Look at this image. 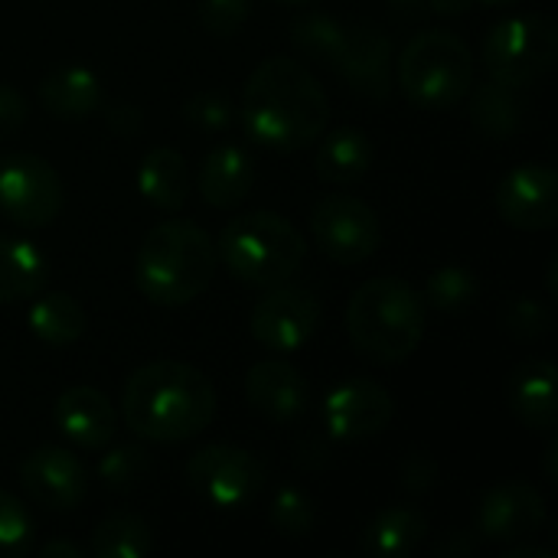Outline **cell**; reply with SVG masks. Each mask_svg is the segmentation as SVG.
I'll list each match as a JSON object with an SVG mask.
<instances>
[{
  "mask_svg": "<svg viewBox=\"0 0 558 558\" xmlns=\"http://www.w3.org/2000/svg\"><path fill=\"white\" fill-rule=\"evenodd\" d=\"M376 147L360 128H337L317 147V173L327 183H356L369 173Z\"/></svg>",
  "mask_w": 558,
  "mask_h": 558,
  "instance_id": "obj_24",
  "label": "cell"
},
{
  "mask_svg": "<svg viewBox=\"0 0 558 558\" xmlns=\"http://www.w3.org/2000/svg\"><path fill=\"white\" fill-rule=\"evenodd\" d=\"M252 183H255V163L252 154L239 144H219L216 150H209V157L196 173L199 196L216 209L239 206L248 196Z\"/></svg>",
  "mask_w": 558,
  "mask_h": 558,
  "instance_id": "obj_20",
  "label": "cell"
},
{
  "mask_svg": "<svg viewBox=\"0 0 558 558\" xmlns=\"http://www.w3.org/2000/svg\"><path fill=\"white\" fill-rule=\"evenodd\" d=\"M428 539V517L418 507H389L360 533V549L369 558H409Z\"/></svg>",
  "mask_w": 558,
  "mask_h": 558,
  "instance_id": "obj_21",
  "label": "cell"
},
{
  "mask_svg": "<svg viewBox=\"0 0 558 558\" xmlns=\"http://www.w3.org/2000/svg\"><path fill=\"white\" fill-rule=\"evenodd\" d=\"M108 121H111V128H118L121 134H134V131L144 124L141 111H137V108H131V105H114Z\"/></svg>",
  "mask_w": 558,
  "mask_h": 558,
  "instance_id": "obj_39",
  "label": "cell"
},
{
  "mask_svg": "<svg viewBox=\"0 0 558 558\" xmlns=\"http://www.w3.org/2000/svg\"><path fill=\"white\" fill-rule=\"evenodd\" d=\"M546 523V500L543 494L526 481H504L490 487L474 513V533L477 539L513 546L533 539Z\"/></svg>",
  "mask_w": 558,
  "mask_h": 558,
  "instance_id": "obj_14",
  "label": "cell"
},
{
  "mask_svg": "<svg viewBox=\"0 0 558 558\" xmlns=\"http://www.w3.org/2000/svg\"><path fill=\"white\" fill-rule=\"evenodd\" d=\"M481 294V278L468 265H441L428 275L422 301L425 307H435L441 314H458L471 307Z\"/></svg>",
  "mask_w": 558,
  "mask_h": 558,
  "instance_id": "obj_29",
  "label": "cell"
},
{
  "mask_svg": "<svg viewBox=\"0 0 558 558\" xmlns=\"http://www.w3.org/2000/svg\"><path fill=\"white\" fill-rule=\"evenodd\" d=\"M33 553L43 558H82V549H78V546H72V543H59V539L43 543V546H33Z\"/></svg>",
  "mask_w": 558,
  "mask_h": 558,
  "instance_id": "obj_40",
  "label": "cell"
},
{
  "mask_svg": "<svg viewBox=\"0 0 558 558\" xmlns=\"http://www.w3.org/2000/svg\"><path fill=\"white\" fill-rule=\"evenodd\" d=\"M186 481L196 490V497L209 507L239 510L262 494L268 474L252 451L235 445H209L196 451L193 461L186 464Z\"/></svg>",
  "mask_w": 558,
  "mask_h": 558,
  "instance_id": "obj_10",
  "label": "cell"
},
{
  "mask_svg": "<svg viewBox=\"0 0 558 558\" xmlns=\"http://www.w3.org/2000/svg\"><path fill=\"white\" fill-rule=\"evenodd\" d=\"M324 428L337 441H363L389 428L396 415V399L392 392L376 383V379H340L327 396H324Z\"/></svg>",
  "mask_w": 558,
  "mask_h": 558,
  "instance_id": "obj_13",
  "label": "cell"
},
{
  "mask_svg": "<svg viewBox=\"0 0 558 558\" xmlns=\"http://www.w3.org/2000/svg\"><path fill=\"white\" fill-rule=\"evenodd\" d=\"M402 3H409V0H402Z\"/></svg>",
  "mask_w": 558,
  "mask_h": 558,
  "instance_id": "obj_46",
  "label": "cell"
},
{
  "mask_svg": "<svg viewBox=\"0 0 558 558\" xmlns=\"http://www.w3.org/2000/svg\"><path fill=\"white\" fill-rule=\"evenodd\" d=\"M294 46L330 65L353 92L386 101L392 92V39L366 23H340L324 13H304L291 23Z\"/></svg>",
  "mask_w": 558,
  "mask_h": 558,
  "instance_id": "obj_5",
  "label": "cell"
},
{
  "mask_svg": "<svg viewBox=\"0 0 558 558\" xmlns=\"http://www.w3.org/2000/svg\"><path fill=\"white\" fill-rule=\"evenodd\" d=\"M20 484L36 507H43L49 513H69L88 494V471L82 468V461L72 451L43 445L23 458Z\"/></svg>",
  "mask_w": 558,
  "mask_h": 558,
  "instance_id": "obj_16",
  "label": "cell"
},
{
  "mask_svg": "<svg viewBox=\"0 0 558 558\" xmlns=\"http://www.w3.org/2000/svg\"><path fill=\"white\" fill-rule=\"evenodd\" d=\"M39 101L56 118H88L101 108V78L88 65H59L39 82Z\"/></svg>",
  "mask_w": 558,
  "mask_h": 558,
  "instance_id": "obj_22",
  "label": "cell"
},
{
  "mask_svg": "<svg viewBox=\"0 0 558 558\" xmlns=\"http://www.w3.org/2000/svg\"><path fill=\"white\" fill-rule=\"evenodd\" d=\"M558 56L556 23L543 13H517L500 20L484 39V65L494 82L526 88L539 82Z\"/></svg>",
  "mask_w": 558,
  "mask_h": 558,
  "instance_id": "obj_8",
  "label": "cell"
},
{
  "mask_svg": "<svg viewBox=\"0 0 558 558\" xmlns=\"http://www.w3.org/2000/svg\"><path fill=\"white\" fill-rule=\"evenodd\" d=\"M33 533L36 526H33L29 510L7 490H0V558L33 553Z\"/></svg>",
  "mask_w": 558,
  "mask_h": 558,
  "instance_id": "obj_32",
  "label": "cell"
},
{
  "mask_svg": "<svg viewBox=\"0 0 558 558\" xmlns=\"http://www.w3.org/2000/svg\"><path fill=\"white\" fill-rule=\"evenodd\" d=\"M435 484H438V464H435V458L425 454V451H412V454L405 458V464H402V487H405L409 494L422 497V494H428Z\"/></svg>",
  "mask_w": 558,
  "mask_h": 558,
  "instance_id": "obj_36",
  "label": "cell"
},
{
  "mask_svg": "<svg viewBox=\"0 0 558 558\" xmlns=\"http://www.w3.org/2000/svg\"><path fill=\"white\" fill-rule=\"evenodd\" d=\"M500 320H504V330L513 333L517 340H539V337H546L549 327H553L549 307H546L543 301H536V298H526V294L513 298V301L504 307Z\"/></svg>",
  "mask_w": 558,
  "mask_h": 558,
  "instance_id": "obj_33",
  "label": "cell"
},
{
  "mask_svg": "<svg viewBox=\"0 0 558 558\" xmlns=\"http://www.w3.org/2000/svg\"><path fill=\"white\" fill-rule=\"evenodd\" d=\"M474 546H477V536H471V533H454V536H448V539L438 546V556L468 558L474 553Z\"/></svg>",
  "mask_w": 558,
  "mask_h": 558,
  "instance_id": "obj_38",
  "label": "cell"
},
{
  "mask_svg": "<svg viewBox=\"0 0 558 558\" xmlns=\"http://www.w3.org/2000/svg\"><path fill=\"white\" fill-rule=\"evenodd\" d=\"M320 301L298 284L265 288L258 304L252 307L248 330L271 353H298L320 327Z\"/></svg>",
  "mask_w": 558,
  "mask_h": 558,
  "instance_id": "obj_12",
  "label": "cell"
},
{
  "mask_svg": "<svg viewBox=\"0 0 558 558\" xmlns=\"http://www.w3.org/2000/svg\"><path fill=\"white\" fill-rule=\"evenodd\" d=\"M46 258L33 242L0 235V304L36 298L46 284Z\"/></svg>",
  "mask_w": 558,
  "mask_h": 558,
  "instance_id": "obj_25",
  "label": "cell"
},
{
  "mask_svg": "<svg viewBox=\"0 0 558 558\" xmlns=\"http://www.w3.org/2000/svg\"><path fill=\"white\" fill-rule=\"evenodd\" d=\"M245 399L262 418L275 425H291L307 412L311 389L291 363L262 360L245 376Z\"/></svg>",
  "mask_w": 558,
  "mask_h": 558,
  "instance_id": "obj_17",
  "label": "cell"
},
{
  "mask_svg": "<svg viewBox=\"0 0 558 558\" xmlns=\"http://www.w3.org/2000/svg\"><path fill=\"white\" fill-rule=\"evenodd\" d=\"M56 428L85 451H101L114 441V428H118V415L114 405L105 392H98L95 386H72L56 399L52 409Z\"/></svg>",
  "mask_w": 558,
  "mask_h": 558,
  "instance_id": "obj_18",
  "label": "cell"
},
{
  "mask_svg": "<svg viewBox=\"0 0 558 558\" xmlns=\"http://www.w3.org/2000/svg\"><path fill=\"white\" fill-rule=\"evenodd\" d=\"M504 558H556V553L553 549H539V546H520V543H513L504 553Z\"/></svg>",
  "mask_w": 558,
  "mask_h": 558,
  "instance_id": "obj_42",
  "label": "cell"
},
{
  "mask_svg": "<svg viewBox=\"0 0 558 558\" xmlns=\"http://www.w3.org/2000/svg\"><path fill=\"white\" fill-rule=\"evenodd\" d=\"M523 111L526 108H523L520 88L500 85L494 78L484 82L481 88H474V95H471V121L487 137H510L523 124Z\"/></svg>",
  "mask_w": 558,
  "mask_h": 558,
  "instance_id": "obj_27",
  "label": "cell"
},
{
  "mask_svg": "<svg viewBox=\"0 0 558 558\" xmlns=\"http://www.w3.org/2000/svg\"><path fill=\"white\" fill-rule=\"evenodd\" d=\"M85 327H88V317L82 304L65 291L39 294L29 304V330L46 347H72L85 337Z\"/></svg>",
  "mask_w": 558,
  "mask_h": 558,
  "instance_id": "obj_26",
  "label": "cell"
},
{
  "mask_svg": "<svg viewBox=\"0 0 558 558\" xmlns=\"http://www.w3.org/2000/svg\"><path fill=\"white\" fill-rule=\"evenodd\" d=\"M275 3H291V7H301V3H311V0H275Z\"/></svg>",
  "mask_w": 558,
  "mask_h": 558,
  "instance_id": "obj_45",
  "label": "cell"
},
{
  "mask_svg": "<svg viewBox=\"0 0 558 558\" xmlns=\"http://www.w3.org/2000/svg\"><path fill=\"white\" fill-rule=\"evenodd\" d=\"M330 101L317 75L288 56H268L255 65L242 95V128L268 150H301L320 141Z\"/></svg>",
  "mask_w": 558,
  "mask_h": 558,
  "instance_id": "obj_1",
  "label": "cell"
},
{
  "mask_svg": "<svg viewBox=\"0 0 558 558\" xmlns=\"http://www.w3.org/2000/svg\"><path fill=\"white\" fill-rule=\"evenodd\" d=\"M150 549V526L134 513H111L92 533V556L98 558H144Z\"/></svg>",
  "mask_w": 558,
  "mask_h": 558,
  "instance_id": "obj_28",
  "label": "cell"
},
{
  "mask_svg": "<svg viewBox=\"0 0 558 558\" xmlns=\"http://www.w3.org/2000/svg\"><path fill=\"white\" fill-rule=\"evenodd\" d=\"M26 111H29L26 98L13 85L0 82V141L20 131V124L26 121Z\"/></svg>",
  "mask_w": 558,
  "mask_h": 558,
  "instance_id": "obj_37",
  "label": "cell"
},
{
  "mask_svg": "<svg viewBox=\"0 0 558 558\" xmlns=\"http://www.w3.org/2000/svg\"><path fill=\"white\" fill-rule=\"evenodd\" d=\"M311 232L320 252L340 265H363L383 245V222L373 206L356 196H327L311 213Z\"/></svg>",
  "mask_w": 558,
  "mask_h": 558,
  "instance_id": "obj_11",
  "label": "cell"
},
{
  "mask_svg": "<svg viewBox=\"0 0 558 558\" xmlns=\"http://www.w3.org/2000/svg\"><path fill=\"white\" fill-rule=\"evenodd\" d=\"M252 13V0H199V23L206 33L226 39L245 26Z\"/></svg>",
  "mask_w": 558,
  "mask_h": 558,
  "instance_id": "obj_34",
  "label": "cell"
},
{
  "mask_svg": "<svg viewBox=\"0 0 558 558\" xmlns=\"http://www.w3.org/2000/svg\"><path fill=\"white\" fill-rule=\"evenodd\" d=\"M392 69L405 98L425 111L458 105L474 85V52L451 29H425L412 36Z\"/></svg>",
  "mask_w": 558,
  "mask_h": 558,
  "instance_id": "obj_7",
  "label": "cell"
},
{
  "mask_svg": "<svg viewBox=\"0 0 558 558\" xmlns=\"http://www.w3.org/2000/svg\"><path fill=\"white\" fill-rule=\"evenodd\" d=\"M317 523V510H314V500L301 490V487H281L275 497H271V507H268V526L284 536V539H304L311 536Z\"/></svg>",
  "mask_w": 558,
  "mask_h": 558,
  "instance_id": "obj_30",
  "label": "cell"
},
{
  "mask_svg": "<svg viewBox=\"0 0 558 558\" xmlns=\"http://www.w3.org/2000/svg\"><path fill=\"white\" fill-rule=\"evenodd\" d=\"M213 383L190 363L154 360L124 383L121 412L131 432L157 445H180L203 435L216 418Z\"/></svg>",
  "mask_w": 558,
  "mask_h": 558,
  "instance_id": "obj_2",
  "label": "cell"
},
{
  "mask_svg": "<svg viewBox=\"0 0 558 558\" xmlns=\"http://www.w3.org/2000/svg\"><path fill=\"white\" fill-rule=\"evenodd\" d=\"M556 363L533 356L507 376V405L530 432H553L558 422Z\"/></svg>",
  "mask_w": 558,
  "mask_h": 558,
  "instance_id": "obj_19",
  "label": "cell"
},
{
  "mask_svg": "<svg viewBox=\"0 0 558 558\" xmlns=\"http://www.w3.org/2000/svg\"><path fill=\"white\" fill-rule=\"evenodd\" d=\"M347 333L360 356L383 366L405 363L425 337V301L396 275L369 278L347 304Z\"/></svg>",
  "mask_w": 558,
  "mask_h": 558,
  "instance_id": "obj_4",
  "label": "cell"
},
{
  "mask_svg": "<svg viewBox=\"0 0 558 558\" xmlns=\"http://www.w3.org/2000/svg\"><path fill=\"white\" fill-rule=\"evenodd\" d=\"M497 213L523 232H546L558 222V173L549 163H520L497 186Z\"/></svg>",
  "mask_w": 558,
  "mask_h": 558,
  "instance_id": "obj_15",
  "label": "cell"
},
{
  "mask_svg": "<svg viewBox=\"0 0 558 558\" xmlns=\"http://www.w3.org/2000/svg\"><path fill=\"white\" fill-rule=\"evenodd\" d=\"M62 177L49 160L23 150L0 157V213L10 222L23 229H43L62 213Z\"/></svg>",
  "mask_w": 558,
  "mask_h": 558,
  "instance_id": "obj_9",
  "label": "cell"
},
{
  "mask_svg": "<svg viewBox=\"0 0 558 558\" xmlns=\"http://www.w3.org/2000/svg\"><path fill=\"white\" fill-rule=\"evenodd\" d=\"M216 262V242L203 226L167 219L144 235L134 262V281L150 304L183 307L209 288Z\"/></svg>",
  "mask_w": 558,
  "mask_h": 558,
  "instance_id": "obj_3",
  "label": "cell"
},
{
  "mask_svg": "<svg viewBox=\"0 0 558 558\" xmlns=\"http://www.w3.org/2000/svg\"><path fill=\"white\" fill-rule=\"evenodd\" d=\"M556 458H558V441H556V438H553V441H549V448H546V477H549L553 484H556V481H558Z\"/></svg>",
  "mask_w": 558,
  "mask_h": 558,
  "instance_id": "obj_43",
  "label": "cell"
},
{
  "mask_svg": "<svg viewBox=\"0 0 558 558\" xmlns=\"http://www.w3.org/2000/svg\"><path fill=\"white\" fill-rule=\"evenodd\" d=\"M216 255L235 281L252 288H275L298 275L307 245L291 219L258 209L222 226Z\"/></svg>",
  "mask_w": 558,
  "mask_h": 558,
  "instance_id": "obj_6",
  "label": "cell"
},
{
  "mask_svg": "<svg viewBox=\"0 0 558 558\" xmlns=\"http://www.w3.org/2000/svg\"><path fill=\"white\" fill-rule=\"evenodd\" d=\"M190 186H193L190 163L180 150L154 147L144 154V160L137 167V190L150 206H157L163 213H177L186 206Z\"/></svg>",
  "mask_w": 558,
  "mask_h": 558,
  "instance_id": "obj_23",
  "label": "cell"
},
{
  "mask_svg": "<svg viewBox=\"0 0 558 558\" xmlns=\"http://www.w3.org/2000/svg\"><path fill=\"white\" fill-rule=\"evenodd\" d=\"M477 0H428V7L438 13V16H464Z\"/></svg>",
  "mask_w": 558,
  "mask_h": 558,
  "instance_id": "obj_41",
  "label": "cell"
},
{
  "mask_svg": "<svg viewBox=\"0 0 558 558\" xmlns=\"http://www.w3.org/2000/svg\"><path fill=\"white\" fill-rule=\"evenodd\" d=\"M105 451V448H101ZM147 454L137 448V445H118V448H108L98 461V481L108 487V490H131L137 487V481L147 474Z\"/></svg>",
  "mask_w": 558,
  "mask_h": 558,
  "instance_id": "obj_31",
  "label": "cell"
},
{
  "mask_svg": "<svg viewBox=\"0 0 558 558\" xmlns=\"http://www.w3.org/2000/svg\"><path fill=\"white\" fill-rule=\"evenodd\" d=\"M481 3H487V7H510V3H520V0H481Z\"/></svg>",
  "mask_w": 558,
  "mask_h": 558,
  "instance_id": "obj_44",
  "label": "cell"
},
{
  "mask_svg": "<svg viewBox=\"0 0 558 558\" xmlns=\"http://www.w3.org/2000/svg\"><path fill=\"white\" fill-rule=\"evenodd\" d=\"M183 114L190 124H196L199 131H226L232 124V105L226 95L219 92H199L183 105Z\"/></svg>",
  "mask_w": 558,
  "mask_h": 558,
  "instance_id": "obj_35",
  "label": "cell"
}]
</instances>
